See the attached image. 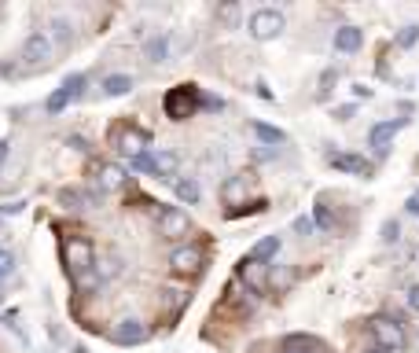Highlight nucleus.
<instances>
[{
    "mask_svg": "<svg viewBox=\"0 0 419 353\" xmlns=\"http://www.w3.org/2000/svg\"><path fill=\"white\" fill-rule=\"evenodd\" d=\"M59 258H63V265H67V276H70V280H78V276H85V272L96 269L92 243L85 239V235H70V239H63Z\"/></svg>",
    "mask_w": 419,
    "mask_h": 353,
    "instance_id": "nucleus-1",
    "label": "nucleus"
},
{
    "mask_svg": "<svg viewBox=\"0 0 419 353\" xmlns=\"http://www.w3.org/2000/svg\"><path fill=\"white\" fill-rule=\"evenodd\" d=\"M166 114L173 118V122H188V118H195V111L202 107V92L195 89V85H177V89L166 92Z\"/></svg>",
    "mask_w": 419,
    "mask_h": 353,
    "instance_id": "nucleus-2",
    "label": "nucleus"
},
{
    "mask_svg": "<svg viewBox=\"0 0 419 353\" xmlns=\"http://www.w3.org/2000/svg\"><path fill=\"white\" fill-rule=\"evenodd\" d=\"M368 331H372L375 346H383V350H390V353H401V350L408 346L405 328L397 324L394 317H372V320H368Z\"/></svg>",
    "mask_w": 419,
    "mask_h": 353,
    "instance_id": "nucleus-3",
    "label": "nucleus"
},
{
    "mask_svg": "<svg viewBox=\"0 0 419 353\" xmlns=\"http://www.w3.org/2000/svg\"><path fill=\"white\" fill-rule=\"evenodd\" d=\"M246 30H250L254 41H276L287 30V19H283V12H276V8H257L250 15V23H246Z\"/></svg>",
    "mask_w": 419,
    "mask_h": 353,
    "instance_id": "nucleus-4",
    "label": "nucleus"
},
{
    "mask_svg": "<svg viewBox=\"0 0 419 353\" xmlns=\"http://www.w3.org/2000/svg\"><path fill=\"white\" fill-rule=\"evenodd\" d=\"M19 56H23V63H30V67H45V63L56 56V45H52V37L45 30H34V34H26Z\"/></svg>",
    "mask_w": 419,
    "mask_h": 353,
    "instance_id": "nucleus-5",
    "label": "nucleus"
},
{
    "mask_svg": "<svg viewBox=\"0 0 419 353\" xmlns=\"http://www.w3.org/2000/svg\"><path fill=\"white\" fill-rule=\"evenodd\" d=\"M408 125V118H394V122H375L372 129H368V147L379 158H386L390 155V147H394V136H397V129H405Z\"/></svg>",
    "mask_w": 419,
    "mask_h": 353,
    "instance_id": "nucleus-6",
    "label": "nucleus"
},
{
    "mask_svg": "<svg viewBox=\"0 0 419 353\" xmlns=\"http://www.w3.org/2000/svg\"><path fill=\"white\" fill-rule=\"evenodd\" d=\"M169 269L180 272V276H195V272L206 269V254H202V247H195V243L177 247L173 254H169Z\"/></svg>",
    "mask_w": 419,
    "mask_h": 353,
    "instance_id": "nucleus-7",
    "label": "nucleus"
},
{
    "mask_svg": "<svg viewBox=\"0 0 419 353\" xmlns=\"http://www.w3.org/2000/svg\"><path fill=\"white\" fill-rule=\"evenodd\" d=\"M155 221H158V232H162L166 239H180V235L191 232V217L180 206H162Z\"/></svg>",
    "mask_w": 419,
    "mask_h": 353,
    "instance_id": "nucleus-8",
    "label": "nucleus"
},
{
    "mask_svg": "<svg viewBox=\"0 0 419 353\" xmlns=\"http://www.w3.org/2000/svg\"><path fill=\"white\" fill-rule=\"evenodd\" d=\"M235 280L246 284V291H250V295H261V291H265V284H268V265L254 261L250 254H246V258L235 265Z\"/></svg>",
    "mask_w": 419,
    "mask_h": 353,
    "instance_id": "nucleus-9",
    "label": "nucleus"
},
{
    "mask_svg": "<svg viewBox=\"0 0 419 353\" xmlns=\"http://www.w3.org/2000/svg\"><path fill=\"white\" fill-rule=\"evenodd\" d=\"M147 324L144 320H136V317H125L122 324H114V331H111V342L114 346H140V342H147Z\"/></svg>",
    "mask_w": 419,
    "mask_h": 353,
    "instance_id": "nucleus-10",
    "label": "nucleus"
},
{
    "mask_svg": "<svg viewBox=\"0 0 419 353\" xmlns=\"http://www.w3.org/2000/svg\"><path fill=\"white\" fill-rule=\"evenodd\" d=\"M327 162L342 169V173H353V177H372L375 166L368 162L364 155H346V151H327Z\"/></svg>",
    "mask_w": 419,
    "mask_h": 353,
    "instance_id": "nucleus-11",
    "label": "nucleus"
},
{
    "mask_svg": "<svg viewBox=\"0 0 419 353\" xmlns=\"http://www.w3.org/2000/svg\"><path fill=\"white\" fill-rule=\"evenodd\" d=\"M147 140H151V133H147V129H133V125L118 129V136H114L118 151H122V155H129V158H136L140 151H147V147H144Z\"/></svg>",
    "mask_w": 419,
    "mask_h": 353,
    "instance_id": "nucleus-12",
    "label": "nucleus"
},
{
    "mask_svg": "<svg viewBox=\"0 0 419 353\" xmlns=\"http://www.w3.org/2000/svg\"><path fill=\"white\" fill-rule=\"evenodd\" d=\"M169 48H173L169 34H151L144 41V59L151 63V67H162V63H169Z\"/></svg>",
    "mask_w": 419,
    "mask_h": 353,
    "instance_id": "nucleus-13",
    "label": "nucleus"
},
{
    "mask_svg": "<svg viewBox=\"0 0 419 353\" xmlns=\"http://www.w3.org/2000/svg\"><path fill=\"white\" fill-rule=\"evenodd\" d=\"M279 353H324V342L316 335H302V331H294V335H287L279 342Z\"/></svg>",
    "mask_w": 419,
    "mask_h": 353,
    "instance_id": "nucleus-14",
    "label": "nucleus"
},
{
    "mask_svg": "<svg viewBox=\"0 0 419 353\" xmlns=\"http://www.w3.org/2000/svg\"><path fill=\"white\" fill-rule=\"evenodd\" d=\"M361 45H364V30L361 26H339L335 30V52H342V56L361 52Z\"/></svg>",
    "mask_w": 419,
    "mask_h": 353,
    "instance_id": "nucleus-15",
    "label": "nucleus"
},
{
    "mask_svg": "<svg viewBox=\"0 0 419 353\" xmlns=\"http://www.w3.org/2000/svg\"><path fill=\"white\" fill-rule=\"evenodd\" d=\"M48 37H52V45H56V48H70L74 45V23H70L67 15H52Z\"/></svg>",
    "mask_w": 419,
    "mask_h": 353,
    "instance_id": "nucleus-16",
    "label": "nucleus"
},
{
    "mask_svg": "<svg viewBox=\"0 0 419 353\" xmlns=\"http://www.w3.org/2000/svg\"><path fill=\"white\" fill-rule=\"evenodd\" d=\"M279 247H283V239H279V235H265V239H257V243H254L250 258H254V261H261V265H272V258L279 254Z\"/></svg>",
    "mask_w": 419,
    "mask_h": 353,
    "instance_id": "nucleus-17",
    "label": "nucleus"
},
{
    "mask_svg": "<svg viewBox=\"0 0 419 353\" xmlns=\"http://www.w3.org/2000/svg\"><path fill=\"white\" fill-rule=\"evenodd\" d=\"M173 195H177L180 202H188V206H195V202L202 199V188H199L195 177H177V180H173Z\"/></svg>",
    "mask_w": 419,
    "mask_h": 353,
    "instance_id": "nucleus-18",
    "label": "nucleus"
},
{
    "mask_svg": "<svg viewBox=\"0 0 419 353\" xmlns=\"http://www.w3.org/2000/svg\"><path fill=\"white\" fill-rule=\"evenodd\" d=\"M250 133H254L265 147H279V144H287V133H283V129H276V125H268V122H250Z\"/></svg>",
    "mask_w": 419,
    "mask_h": 353,
    "instance_id": "nucleus-19",
    "label": "nucleus"
},
{
    "mask_svg": "<svg viewBox=\"0 0 419 353\" xmlns=\"http://www.w3.org/2000/svg\"><path fill=\"white\" fill-rule=\"evenodd\" d=\"M133 89H136L133 74H111V78H103V96H129Z\"/></svg>",
    "mask_w": 419,
    "mask_h": 353,
    "instance_id": "nucleus-20",
    "label": "nucleus"
},
{
    "mask_svg": "<svg viewBox=\"0 0 419 353\" xmlns=\"http://www.w3.org/2000/svg\"><path fill=\"white\" fill-rule=\"evenodd\" d=\"M129 166L136 169V173H144V177H158L162 180V169H158V158L151 151H140L136 158H129Z\"/></svg>",
    "mask_w": 419,
    "mask_h": 353,
    "instance_id": "nucleus-21",
    "label": "nucleus"
},
{
    "mask_svg": "<svg viewBox=\"0 0 419 353\" xmlns=\"http://www.w3.org/2000/svg\"><path fill=\"white\" fill-rule=\"evenodd\" d=\"M56 202L63 210H85V202H89V199H85V188H59Z\"/></svg>",
    "mask_w": 419,
    "mask_h": 353,
    "instance_id": "nucleus-22",
    "label": "nucleus"
},
{
    "mask_svg": "<svg viewBox=\"0 0 419 353\" xmlns=\"http://www.w3.org/2000/svg\"><path fill=\"white\" fill-rule=\"evenodd\" d=\"M96 177H100V188H103V191L125 184V169H122V166H100V169H96Z\"/></svg>",
    "mask_w": 419,
    "mask_h": 353,
    "instance_id": "nucleus-23",
    "label": "nucleus"
},
{
    "mask_svg": "<svg viewBox=\"0 0 419 353\" xmlns=\"http://www.w3.org/2000/svg\"><path fill=\"white\" fill-rule=\"evenodd\" d=\"M59 89H67V92H70V100H81V96H85V89H89V74H85V70H74V74H67Z\"/></svg>",
    "mask_w": 419,
    "mask_h": 353,
    "instance_id": "nucleus-24",
    "label": "nucleus"
},
{
    "mask_svg": "<svg viewBox=\"0 0 419 353\" xmlns=\"http://www.w3.org/2000/svg\"><path fill=\"white\" fill-rule=\"evenodd\" d=\"M291 280H294V272L287 269V265H279V261H272V265H268V287L283 291V287H291Z\"/></svg>",
    "mask_w": 419,
    "mask_h": 353,
    "instance_id": "nucleus-25",
    "label": "nucleus"
},
{
    "mask_svg": "<svg viewBox=\"0 0 419 353\" xmlns=\"http://www.w3.org/2000/svg\"><path fill=\"white\" fill-rule=\"evenodd\" d=\"M107 280H103V272H100V265H96L92 272H85V276H78V280H74V287H78L81 295H92V291H100Z\"/></svg>",
    "mask_w": 419,
    "mask_h": 353,
    "instance_id": "nucleus-26",
    "label": "nucleus"
},
{
    "mask_svg": "<svg viewBox=\"0 0 419 353\" xmlns=\"http://www.w3.org/2000/svg\"><path fill=\"white\" fill-rule=\"evenodd\" d=\"M313 224L320 232H335V213H331L324 202H316V206H313Z\"/></svg>",
    "mask_w": 419,
    "mask_h": 353,
    "instance_id": "nucleus-27",
    "label": "nucleus"
},
{
    "mask_svg": "<svg viewBox=\"0 0 419 353\" xmlns=\"http://www.w3.org/2000/svg\"><path fill=\"white\" fill-rule=\"evenodd\" d=\"M155 158H158V169H162V180H169V184H173V173H177V162H180L177 151H158Z\"/></svg>",
    "mask_w": 419,
    "mask_h": 353,
    "instance_id": "nucleus-28",
    "label": "nucleus"
},
{
    "mask_svg": "<svg viewBox=\"0 0 419 353\" xmlns=\"http://www.w3.org/2000/svg\"><path fill=\"white\" fill-rule=\"evenodd\" d=\"M15 269H19V258L8 247H0V284H4L8 276H15Z\"/></svg>",
    "mask_w": 419,
    "mask_h": 353,
    "instance_id": "nucleus-29",
    "label": "nucleus"
},
{
    "mask_svg": "<svg viewBox=\"0 0 419 353\" xmlns=\"http://www.w3.org/2000/svg\"><path fill=\"white\" fill-rule=\"evenodd\" d=\"M397 48H416L419 45V26L412 23V26H401V30H397Z\"/></svg>",
    "mask_w": 419,
    "mask_h": 353,
    "instance_id": "nucleus-30",
    "label": "nucleus"
},
{
    "mask_svg": "<svg viewBox=\"0 0 419 353\" xmlns=\"http://www.w3.org/2000/svg\"><path fill=\"white\" fill-rule=\"evenodd\" d=\"M100 272H103V280H114V276H122V272H125V261L118 258V254H111V258H103V261H100Z\"/></svg>",
    "mask_w": 419,
    "mask_h": 353,
    "instance_id": "nucleus-31",
    "label": "nucleus"
},
{
    "mask_svg": "<svg viewBox=\"0 0 419 353\" xmlns=\"http://www.w3.org/2000/svg\"><path fill=\"white\" fill-rule=\"evenodd\" d=\"M67 103H70V92H67V89H56V92L45 100V111H48V114H59Z\"/></svg>",
    "mask_w": 419,
    "mask_h": 353,
    "instance_id": "nucleus-32",
    "label": "nucleus"
},
{
    "mask_svg": "<svg viewBox=\"0 0 419 353\" xmlns=\"http://www.w3.org/2000/svg\"><path fill=\"white\" fill-rule=\"evenodd\" d=\"M217 19H221L224 26L235 30V23H239V4H235V0H232V4H221V8H217Z\"/></svg>",
    "mask_w": 419,
    "mask_h": 353,
    "instance_id": "nucleus-33",
    "label": "nucleus"
},
{
    "mask_svg": "<svg viewBox=\"0 0 419 353\" xmlns=\"http://www.w3.org/2000/svg\"><path fill=\"white\" fill-rule=\"evenodd\" d=\"M383 243H397L401 239V221L397 217H390V221H383V235H379Z\"/></svg>",
    "mask_w": 419,
    "mask_h": 353,
    "instance_id": "nucleus-34",
    "label": "nucleus"
},
{
    "mask_svg": "<svg viewBox=\"0 0 419 353\" xmlns=\"http://www.w3.org/2000/svg\"><path fill=\"white\" fill-rule=\"evenodd\" d=\"M243 188H246V177H235V180H228V184H224V199H228V202H239Z\"/></svg>",
    "mask_w": 419,
    "mask_h": 353,
    "instance_id": "nucleus-35",
    "label": "nucleus"
},
{
    "mask_svg": "<svg viewBox=\"0 0 419 353\" xmlns=\"http://www.w3.org/2000/svg\"><path fill=\"white\" fill-rule=\"evenodd\" d=\"M26 210V199H12V202H0V213L4 217H15V213H23Z\"/></svg>",
    "mask_w": 419,
    "mask_h": 353,
    "instance_id": "nucleus-36",
    "label": "nucleus"
},
{
    "mask_svg": "<svg viewBox=\"0 0 419 353\" xmlns=\"http://www.w3.org/2000/svg\"><path fill=\"white\" fill-rule=\"evenodd\" d=\"M313 228H316L313 217H305V213H302V217H294V232L298 235H313Z\"/></svg>",
    "mask_w": 419,
    "mask_h": 353,
    "instance_id": "nucleus-37",
    "label": "nucleus"
},
{
    "mask_svg": "<svg viewBox=\"0 0 419 353\" xmlns=\"http://www.w3.org/2000/svg\"><path fill=\"white\" fill-rule=\"evenodd\" d=\"M335 78H339V70H324V78H320V100L331 92V85H335Z\"/></svg>",
    "mask_w": 419,
    "mask_h": 353,
    "instance_id": "nucleus-38",
    "label": "nucleus"
},
{
    "mask_svg": "<svg viewBox=\"0 0 419 353\" xmlns=\"http://www.w3.org/2000/svg\"><path fill=\"white\" fill-rule=\"evenodd\" d=\"M67 147H70V151H78V155H85V151H89V140L74 133V136H67Z\"/></svg>",
    "mask_w": 419,
    "mask_h": 353,
    "instance_id": "nucleus-39",
    "label": "nucleus"
},
{
    "mask_svg": "<svg viewBox=\"0 0 419 353\" xmlns=\"http://www.w3.org/2000/svg\"><path fill=\"white\" fill-rule=\"evenodd\" d=\"M353 114H357V103H342V107H335V118H339V122H350Z\"/></svg>",
    "mask_w": 419,
    "mask_h": 353,
    "instance_id": "nucleus-40",
    "label": "nucleus"
},
{
    "mask_svg": "<svg viewBox=\"0 0 419 353\" xmlns=\"http://www.w3.org/2000/svg\"><path fill=\"white\" fill-rule=\"evenodd\" d=\"M405 302H408V309H412V313H419V284H412V287H408Z\"/></svg>",
    "mask_w": 419,
    "mask_h": 353,
    "instance_id": "nucleus-41",
    "label": "nucleus"
},
{
    "mask_svg": "<svg viewBox=\"0 0 419 353\" xmlns=\"http://www.w3.org/2000/svg\"><path fill=\"white\" fill-rule=\"evenodd\" d=\"M202 107H206V111H221V100H217V96H202Z\"/></svg>",
    "mask_w": 419,
    "mask_h": 353,
    "instance_id": "nucleus-42",
    "label": "nucleus"
},
{
    "mask_svg": "<svg viewBox=\"0 0 419 353\" xmlns=\"http://www.w3.org/2000/svg\"><path fill=\"white\" fill-rule=\"evenodd\" d=\"M254 92H257V96H261V100H276V96H272V92H268V85H265V81H257V85H254Z\"/></svg>",
    "mask_w": 419,
    "mask_h": 353,
    "instance_id": "nucleus-43",
    "label": "nucleus"
},
{
    "mask_svg": "<svg viewBox=\"0 0 419 353\" xmlns=\"http://www.w3.org/2000/svg\"><path fill=\"white\" fill-rule=\"evenodd\" d=\"M353 96H357V100H368L372 89H368V85H353Z\"/></svg>",
    "mask_w": 419,
    "mask_h": 353,
    "instance_id": "nucleus-44",
    "label": "nucleus"
},
{
    "mask_svg": "<svg viewBox=\"0 0 419 353\" xmlns=\"http://www.w3.org/2000/svg\"><path fill=\"white\" fill-rule=\"evenodd\" d=\"M405 206H408V213H412V217H419V195H412V199L405 202Z\"/></svg>",
    "mask_w": 419,
    "mask_h": 353,
    "instance_id": "nucleus-45",
    "label": "nucleus"
},
{
    "mask_svg": "<svg viewBox=\"0 0 419 353\" xmlns=\"http://www.w3.org/2000/svg\"><path fill=\"white\" fill-rule=\"evenodd\" d=\"M8 155H12V144H8V140H0V162H8Z\"/></svg>",
    "mask_w": 419,
    "mask_h": 353,
    "instance_id": "nucleus-46",
    "label": "nucleus"
},
{
    "mask_svg": "<svg viewBox=\"0 0 419 353\" xmlns=\"http://www.w3.org/2000/svg\"><path fill=\"white\" fill-rule=\"evenodd\" d=\"M364 353H390V350H383V346H372V350H364Z\"/></svg>",
    "mask_w": 419,
    "mask_h": 353,
    "instance_id": "nucleus-47",
    "label": "nucleus"
},
{
    "mask_svg": "<svg viewBox=\"0 0 419 353\" xmlns=\"http://www.w3.org/2000/svg\"><path fill=\"white\" fill-rule=\"evenodd\" d=\"M0 19H4V8H0Z\"/></svg>",
    "mask_w": 419,
    "mask_h": 353,
    "instance_id": "nucleus-48",
    "label": "nucleus"
},
{
    "mask_svg": "<svg viewBox=\"0 0 419 353\" xmlns=\"http://www.w3.org/2000/svg\"><path fill=\"white\" fill-rule=\"evenodd\" d=\"M0 302H4V295H0Z\"/></svg>",
    "mask_w": 419,
    "mask_h": 353,
    "instance_id": "nucleus-49",
    "label": "nucleus"
}]
</instances>
